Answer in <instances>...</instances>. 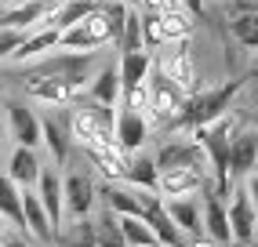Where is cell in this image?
<instances>
[{
    "mask_svg": "<svg viewBox=\"0 0 258 247\" xmlns=\"http://www.w3.org/2000/svg\"><path fill=\"white\" fill-rule=\"evenodd\" d=\"M193 131H197V146L204 149V156L211 160V171H215V197H226V193H229L226 153H229L233 135L240 131V120H236L233 113H222L218 120L204 124V128H193Z\"/></svg>",
    "mask_w": 258,
    "mask_h": 247,
    "instance_id": "cell-1",
    "label": "cell"
},
{
    "mask_svg": "<svg viewBox=\"0 0 258 247\" xmlns=\"http://www.w3.org/2000/svg\"><path fill=\"white\" fill-rule=\"evenodd\" d=\"M244 87V80H229L215 87V91H193L185 98V105L178 109V116H171V128H204V124L218 120L222 113H229V102L236 98V91Z\"/></svg>",
    "mask_w": 258,
    "mask_h": 247,
    "instance_id": "cell-2",
    "label": "cell"
},
{
    "mask_svg": "<svg viewBox=\"0 0 258 247\" xmlns=\"http://www.w3.org/2000/svg\"><path fill=\"white\" fill-rule=\"evenodd\" d=\"M189 29H193V19H189L182 8L149 11L142 19V40L146 44H175V40L189 37Z\"/></svg>",
    "mask_w": 258,
    "mask_h": 247,
    "instance_id": "cell-3",
    "label": "cell"
},
{
    "mask_svg": "<svg viewBox=\"0 0 258 247\" xmlns=\"http://www.w3.org/2000/svg\"><path fill=\"white\" fill-rule=\"evenodd\" d=\"M91 66H95L91 55H51V58L37 62L29 73L55 77V80H62L66 87H70V91H77V87H84V80L91 77Z\"/></svg>",
    "mask_w": 258,
    "mask_h": 247,
    "instance_id": "cell-4",
    "label": "cell"
},
{
    "mask_svg": "<svg viewBox=\"0 0 258 247\" xmlns=\"http://www.w3.org/2000/svg\"><path fill=\"white\" fill-rule=\"evenodd\" d=\"M58 44L62 47H98V44H109V19L106 11H102V4L95 11H88L80 22H73L70 29L58 33Z\"/></svg>",
    "mask_w": 258,
    "mask_h": 247,
    "instance_id": "cell-5",
    "label": "cell"
},
{
    "mask_svg": "<svg viewBox=\"0 0 258 247\" xmlns=\"http://www.w3.org/2000/svg\"><path fill=\"white\" fill-rule=\"evenodd\" d=\"M146 98H149L153 109H157L160 120H171V116H178V109L185 105L189 95H182L178 87L157 69V73H149V77H146Z\"/></svg>",
    "mask_w": 258,
    "mask_h": 247,
    "instance_id": "cell-6",
    "label": "cell"
},
{
    "mask_svg": "<svg viewBox=\"0 0 258 247\" xmlns=\"http://www.w3.org/2000/svg\"><path fill=\"white\" fill-rule=\"evenodd\" d=\"M102 197H106V207L113 211V215H135V218H142L149 207H157L160 197L153 189H120V186H106L102 189Z\"/></svg>",
    "mask_w": 258,
    "mask_h": 247,
    "instance_id": "cell-7",
    "label": "cell"
},
{
    "mask_svg": "<svg viewBox=\"0 0 258 247\" xmlns=\"http://www.w3.org/2000/svg\"><path fill=\"white\" fill-rule=\"evenodd\" d=\"M95 186L84 171H70V178L62 182V215L70 218H88V211L95 204Z\"/></svg>",
    "mask_w": 258,
    "mask_h": 247,
    "instance_id": "cell-8",
    "label": "cell"
},
{
    "mask_svg": "<svg viewBox=\"0 0 258 247\" xmlns=\"http://www.w3.org/2000/svg\"><path fill=\"white\" fill-rule=\"evenodd\" d=\"M164 47H167V44H164ZM160 73H164L171 84H175L182 95L200 91V87H197V77H193V62H189V51H185L178 40H175V44H171L164 55H160Z\"/></svg>",
    "mask_w": 258,
    "mask_h": 247,
    "instance_id": "cell-9",
    "label": "cell"
},
{
    "mask_svg": "<svg viewBox=\"0 0 258 247\" xmlns=\"http://www.w3.org/2000/svg\"><path fill=\"white\" fill-rule=\"evenodd\" d=\"M226 222H229V236L240 243H251L254 240V200H251V182L244 189L233 193V204L226 211Z\"/></svg>",
    "mask_w": 258,
    "mask_h": 247,
    "instance_id": "cell-10",
    "label": "cell"
},
{
    "mask_svg": "<svg viewBox=\"0 0 258 247\" xmlns=\"http://www.w3.org/2000/svg\"><path fill=\"white\" fill-rule=\"evenodd\" d=\"M254 164H258V135L254 131H236L233 142H229V153H226V174H229V182L251 174Z\"/></svg>",
    "mask_w": 258,
    "mask_h": 247,
    "instance_id": "cell-11",
    "label": "cell"
},
{
    "mask_svg": "<svg viewBox=\"0 0 258 247\" xmlns=\"http://www.w3.org/2000/svg\"><path fill=\"white\" fill-rule=\"evenodd\" d=\"M8 124H11V138L26 149L40 146V120L22 98H8Z\"/></svg>",
    "mask_w": 258,
    "mask_h": 247,
    "instance_id": "cell-12",
    "label": "cell"
},
{
    "mask_svg": "<svg viewBox=\"0 0 258 247\" xmlns=\"http://www.w3.org/2000/svg\"><path fill=\"white\" fill-rule=\"evenodd\" d=\"M37 200L44 207L51 229H58L62 225V178H58L55 167H40V174H37Z\"/></svg>",
    "mask_w": 258,
    "mask_h": 247,
    "instance_id": "cell-13",
    "label": "cell"
},
{
    "mask_svg": "<svg viewBox=\"0 0 258 247\" xmlns=\"http://www.w3.org/2000/svg\"><path fill=\"white\" fill-rule=\"evenodd\" d=\"M204 186V171L200 167H167L157 171V189L164 197H189Z\"/></svg>",
    "mask_w": 258,
    "mask_h": 247,
    "instance_id": "cell-14",
    "label": "cell"
},
{
    "mask_svg": "<svg viewBox=\"0 0 258 247\" xmlns=\"http://www.w3.org/2000/svg\"><path fill=\"white\" fill-rule=\"evenodd\" d=\"M146 138H149L146 116H142L139 109H127V105H124V109L116 113V146L127 149V153H135V149L146 146Z\"/></svg>",
    "mask_w": 258,
    "mask_h": 247,
    "instance_id": "cell-15",
    "label": "cell"
},
{
    "mask_svg": "<svg viewBox=\"0 0 258 247\" xmlns=\"http://www.w3.org/2000/svg\"><path fill=\"white\" fill-rule=\"evenodd\" d=\"M153 164H157V171H167V167H200L204 164V149L197 142H167Z\"/></svg>",
    "mask_w": 258,
    "mask_h": 247,
    "instance_id": "cell-16",
    "label": "cell"
},
{
    "mask_svg": "<svg viewBox=\"0 0 258 247\" xmlns=\"http://www.w3.org/2000/svg\"><path fill=\"white\" fill-rule=\"evenodd\" d=\"M19 197H22V222H26V233H33L40 243H51V240H55V229H51L44 207H40V200H37V193L19 189Z\"/></svg>",
    "mask_w": 258,
    "mask_h": 247,
    "instance_id": "cell-17",
    "label": "cell"
},
{
    "mask_svg": "<svg viewBox=\"0 0 258 247\" xmlns=\"http://www.w3.org/2000/svg\"><path fill=\"white\" fill-rule=\"evenodd\" d=\"M164 207V215L178 225V233H200V204L193 200V197H171L167 204H160Z\"/></svg>",
    "mask_w": 258,
    "mask_h": 247,
    "instance_id": "cell-18",
    "label": "cell"
},
{
    "mask_svg": "<svg viewBox=\"0 0 258 247\" xmlns=\"http://www.w3.org/2000/svg\"><path fill=\"white\" fill-rule=\"evenodd\" d=\"M40 142L51 149L55 164H66V160H70V128H66L62 116H47V120H40Z\"/></svg>",
    "mask_w": 258,
    "mask_h": 247,
    "instance_id": "cell-19",
    "label": "cell"
},
{
    "mask_svg": "<svg viewBox=\"0 0 258 247\" xmlns=\"http://www.w3.org/2000/svg\"><path fill=\"white\" fill-rule=\"evenodd\" d=\"M149 69H153V58L146 55V51H124V58H120V69H116V77H120V91L146 84Z\"/></svg>",
    "mask_w": 258,
    "mask_h": 247,
    "instance_id": "cell-20",
    "label": "cell"
},
{
    "mask_svg": "<svg viewBox=\"0 0 258 247\" xmlns=\"http://www.w3.org/2000/svg\"><path fill=\"white\" fill-rule=\"evenodd\" d=\"M22 84H26V91L33 95V98H40V102H70V87H66L62 80H55V77H40V73H29L26 69V77H22Z\"/></svg>",
    "mask_w": 258,
    "mask_h": 247,
    "instance_id": "cell-21",
    "label": "cell"
},
{
    "mask_svg": "<svg viewBox=\"0 0 258 247\" xmlns=\"http://www.w3.org/2000/svg\"><path fill=\"white\" fill-rule=\"evenodd\" d=\"M37 174H40V156H37V149L19 146V149L11 153L8 178H11L15 186H37Z\"/></svg>",
    "mask_w": 258,
    "mask_h": 247,
    "instance_id": "cell-22",
    "label": "cell"
},
{
    "mask_svg": "<svg viewBox=\"0 0 258 247\" xmlns=\"http://www.w3.org/2000/svg\"><path fill=\"white\" fill-rule=\"evenodd\" d=\"M204 225H208V236L215 243H229V222H226V204H222V197H215V193H208L204 197Z\"/></svg>",
    "mask_w": 258,
    "mask_h": 247,
    "instance_id": "cell-23",
    "label": "cell"
},
{
    "mask_svg": "<svg viewBox=\"0 0 258 247\" xmlns=\"http://www.w3.org/2000/svg\"><path fill=\"white\" fill-rule=\"evenodd\" d=\"M142 222L153 229L157 243H164V247H185V240H182V233H178V225L164 215V207H160V204H157V207H149L146 215H142Z\"/></svg>",
    "mask_w": 258,
    "mask_h": 247,
    "instance_id": "cell-24",
    "label": "cell"
},
{
    "mask_svg": "<svg viewBox=\"0 0 258 247\" xmlns=\"http://www.w3.org/2000/svg\"><path fill=\"white\" fill-rule=\"evenodd\" d=\"M47 47H58V29H55V26H47V29H37L33 37H26V33H22L19 47H15L8 58H19V62H26V58L40 55V51H47Z\"/></svg>",
    "mask_w": 258,
    "mask_h": 247,
    "instance_id": "cell-25",
    "label": "cell"
},
{
    "mask_svg": "<svg viewBox=\"0 0 258 247\" xmlns=\"http://www.w3.org/2000/svg\"><path fill=\"white\" fill-rule=\"evenodd\" d=\"M120 98V77H116V69L113 66H102L98 69V77L91 84V102L98 105H106V109H113V102Z\"/></svg>",
    "mask_w": 258,
    "mask_h": 247,
    "instance_id": "cell-26",
    "label": "cell"
},
{
    "mask_svg": "<svg viewBox=\"0 0 258 247\" xmlns=\"http://www.w3.org/2000/svg\"><path fill=\"white\" fill-rule=\"evenodd\" d=\"M0 215L11 218L15 229L26 233V222H22V197H19V186H15L8 174H0Z\"/></svg>",
    "mask_w": 258,
    "mask_h": 247,
    "instance_id": "cell-27",
    "label": "cell"
},
{
    "mask_svg": "<svg viewBox=\"0 0 258 247\" xmlns=\"http://www.w3.org/2000/svg\"><path fill=\"white\" fill-rule=\"evenodd\" d=\"M124 178L139 189H153L157 193V164L149 160V156H135V160L124 164Z\"/></svg>",
    "mask_w": 258,
    "mask_h": 247,
    "instance_id": "cell-28",
    "label": "cell"
},
{
    "mask_svg": "<svg viewBox=\"0 0 258 247\" xmlns=\"http://www.w3.org/2000/svg\"><path fill=\"white\" fill-rule=\"evenodd\" d=\"M120 222V236H124L127 247H146V243H157V236H153V229L142 222V218H135V215H116Z\"/></svg>",
    "mask_w": 258,
    "mask_h": 247,
    "instance_id": "cell-29",
    "label": "cell"
},
{
    "mask_svg": "<svg viewBox=\"0 0 258 247\" xmlns=\"http://www.w3.org/2000/svg\"><path fill=\"white\" fill-rule=\"evenodd\" d=\"M95 225V247H127L124 243V236H120V222H116V215L106 207L98 215V222H91Z\"/></svg>",
    "mask_w": 258,
    "mask_h": 247,
    "instance_id": "cell-30",
    "label": "cell"
},
{
    "mask_svg": "<svg viewBox=\"0 0 258 247\" xmlns=\"http://www.w3.org/2000/svg\"><path fill=\"white\" fill-rule=\"evenodd\" d=\"M116 47H120V51H146V40H142V11L127 8V15H124V29H120Z\"/></svg>",
    "mask_w": 258,
    "mask_h": 247,
    "instance_id": "cell-31",
    "label": "cell"
},
{
    "mask_svg": "<svg viewBox=\"0 0 258 247\" xmlns=\"http://www.w3.org/2000/svg\"><path fill=\"white\" fill-rule=\"evenodd\" d=\"M98 8V0H66V4L58 8V15L51 11V22H55V29L62 33V29H70L73 22H80L88 11H95Z\"/></svg>",
    "mask_w": 258,
    "mask_h": 247,
    "instance_id": "cell-32",
    "label": "cell"
},
{
    "mask_svg": "<svg viewBox=\"0 0 258 247\" xmlns=\"http://www.w3.org/2000/svg\"><path fill=\"white\" fill-rule=\"evenodd\" d=\"M62 247H95V225L91 218H73V225L58 236Z\"/></svg>",
    "mask_w": 258,
    "mask_h": 247,
    "instance_id": "cell-33",
    "label": "cell"
},
{
    "mask_svg": "<svg viewBox=\"0 0 258 247\" xmlns=\"http://www.w3.org/2000/svg\"><path fill=\"white\" fill-rule=\"evenodd\" d=\"M229 26H233V37L244 44V47H254V44H258V11H244V15H236Z\"/></svg>",
    "mask_w": 258,
    "mask_h": 247,
    "instance_id": "cell-34",
    "label": "cell"
},
{
    "mask_svg": "<svg viewBox=\"0 0 258 247\" xmlns=\"http://www.w3.org/2000/svg\"><path fill=\"white\" fill-rule=\"evenodd\" d=\"M22 40V29H0V58H8Z\"/></svg>",
    "mask_w": 258,
    "mask_h": 247,
    "instance_id": "cell-35",
    "label": "cell"
},
{
    "mask_svg": "<svg viewBox=\"0 0 258 247\" xmlns=\"http://www.w3.org/2000/svg\"><path fill=\"white\" fill-rule=\"evenodd\" d=\"M146 8L149 11H171V8H178V0H146Z\"/></svg>",
    "mask_w": 258,
    "mask_h": 247,
    "instance_id": "cell-36",
    "label": "cell"
},
{
    "mask_svg": "<svg viewBox=\"0 0 258 247\" xmlns=\"http://www.w3.org/2000/svg\"><path fill=\"white\" fill-rule=\"evenodd\" d=\"M185 247H218V243H215V240H211V236H204V240H200V236H197V240H193V243H185Z\"/></svg>",
    "mask_w": 258,
    "mask_h": 247,
    "instance_id": "cell-37",
    "label": "cell"
},
{
    "mask_svg": "<svg viewBox=\"0 0 258 247\" xmlns=\"http://www.w3.org/2000/svg\"><path fill=\"white\" fill-rule=\"evenodd\" d=\"M229 247H251V243H240V240H229Z\"/></svg>",
    "mask_w": 258,
    "mask_h": 247,
    "instance_id": "cell-38",
    "label": "cell"
},
{
    "mask_svg": "<svg viewBox=\"0 0 258 247\" xmlns=\"http://www.w3.org/2000/svg\"><path fill=\"white\" fill-rule=\"evenodd\" d=\"M0 149H4V124H0Z\"/></svg>",
    "mask_w": 258,
    "mask_h": 247,
    "instance_id": "cell-39",
    "label": "cell"
},
{
    "mask_svg": "<svg viewBox=\"0 0 258 247\" xmlns=\"http://www.w3.org/2000/svg\"><path fill=\"white\" fill-rule=\"evenodd\" d=\"M146 247H164V243H146Z\"/></svg>",
    "mask_w": 258,
    "mask_h": 247,
    "instance_id": "cell-40",
    "label": "cell"
},
{
    "mask_svg": "<svg viewBox=\"0 0 258 247\" xmlns=\"http://www.w3.org/2000/svg\"><path fill=\"white\" fill-rule=\"evenodd\" d=\"M120 4H135V0H120Z\"/></svg>",
    "mask_w": 258,
    "mask_h": 247,
    "instance_id": "cell-41",
    "label": "cell"
},
{
    "mask_svg": "<svg viewBox=\"0 0 258 247\" xmlns=\"http://www.w3.org/2000/svg\"><path fill=\"white\" fill-rule=\"evenodd\" d=\"M11 4H26V0H11Z\"/></svg>",
    "mask_w": 258,
    "mask_h": 247,
    "instance_id": "cell-42",
    "label": "cell"
}]
</instances>
